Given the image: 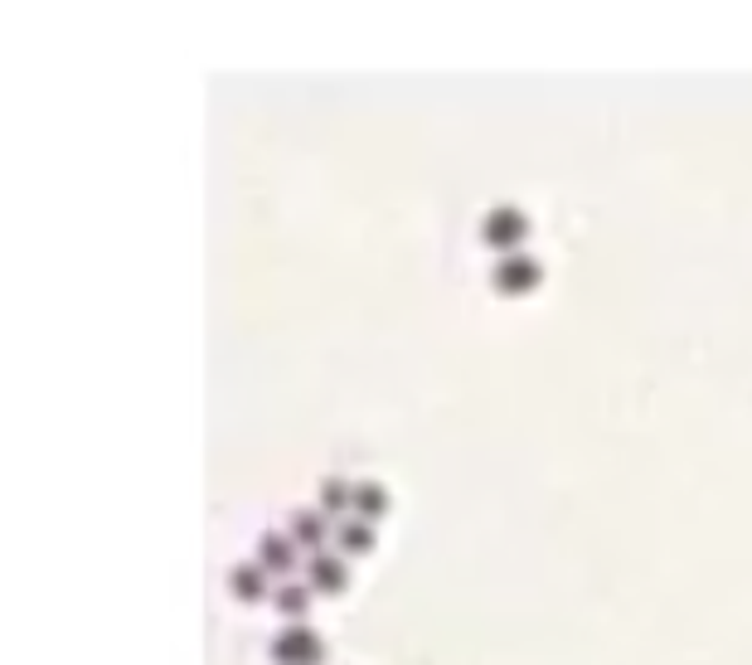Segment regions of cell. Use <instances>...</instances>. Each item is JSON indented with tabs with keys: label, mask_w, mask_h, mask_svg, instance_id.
<instances>
[{
	"label": "cell",
	"mask_w": 752,
	"mask_h": 665,
	"mask_svg": "<svg viewBox=\"0 0 752 665\" xmlns=\"http://www.w3.org/2000/svg\"><path fill=\"white\" fill-rule=\"evenodd\" d=\"M364 549H374V520H336V554H364Z\"/></svg>",
	"instance_id": "ba28073f"
},
{
	"label": "cell",
	"mask_w": 752,
	"mask_h": 665,
	"mask_svg": "<svg viewBox=\"0 0 752 665\" xmlns=\"http://www.w3.org/2000/svg\"><path fill=\"white\" fill-rule=\"evenodd\" d=\"M306 583H311V593H340V587L350 583L346 554H330V549H316V554L306 559Z\"/></svg>",
	"instance_id": "277c9868"
},
{
	"label": "cell",
	"mask_w": 752,
	"mask_h": 665,
	"mask_svg": "<svg viewBox=\"0 0 752 665\" xmlns=\"http://www.w3.org/2000/svg\"><path fill=\"white\" fill-rule=\"evenodd\" d=\"M258 564L267 569V573H291L297 569V540H291V534L282 530V534H262L258 540Z\"/></svg>",
	"instance_id": "5b68a950"
},
{
	"label": "cell",
	"mask_w": 752,
	"mask_h": 665,
	"mask_svg": "<svg viewBox=\"0 0 752 665\" xmlns=\"http://www.w3.org/2000/svg\"><path fill=\"white\" fill-rule=\"evenodd\" d=\"M539 277H544V267H539V258H529L525 248H519V253H501V258L491 263V287L509 291V297L534 291V287H539Z\"/></svg>",
	"instance_id": "7a4b0ae2"
},
{
	"label": "cell",
	"mask_w": 752,
	"mask_h": 665,
	"mask_svg": "<svg viewBox=\"0 0 752 665\" xmlns=\"http://www.w3.org/2000/svg\"><path fill=\"white\" fill-rule=\"evenodd\" d=\"M272 603H277V612H287L291 622H301L306 603H311V583H277Z\"/></svg>",
	"instance_id": "8fae6325"
},
{
	"label": "cell",
	"mask_w": 752,
	"mask_h": 665,
	"mask_svg": "<svg viewBox=\"0 0 752 665\" xmlns=\"http://www.w3.org/2000/svg\"><path fill=\"white\" fill-rule=\"evenodd\" d=\"M228 593L244 597V603H258V597L267 593V569L258 564V559H248V564H234V569H228Z\"/></svg>",
	"instance_id": "9c48e42d"
},
{
	"label": "cell",
	"mask_w": 752,
	"mask_h": 665,
	"mask_svg": "<svg viewBox=\"0 0 752 665\" xmlns=\"http://www.w3.org/2000/svg\"><path fill=\"white\" fill-rule=\"evenodd\" d=\"M525 234H529V219L515 204H495V209H486V219H481V238H486L495 253H519Z\"/></svg>",
	"instance_id": "3957f363"
},
{
	"label": "cell",
	"mask_w": 752,
	"mask_h": 665,
	"mask_svg": "<svg viewBox=\"0 0 752 665\" xmlns=\"http://www.w3.org/2000/svg\"><path fill=\"white\" fill-rule=\"evenodd\" d=\"M316 505L326 510V515H354V481L346 477H326L321 485H316Z\"/></svg>",
	"instance_id": "52a82bcc"
},
{
	"label": "cell",
	"mask_w": 752,
	"mask_h": 665,
	"mask_svg": "<svg viewBox=\"0 0 752 665\" xmlns=\"http://www.w3.org/2000/svg\"><path fill=\"white\" fill-rule=\"evenodd\" d=\"M384 510H389L384 481H374V477H360V481H354V515H360V520H379Z\"/></svg>",
	"instance_id": "30bf717a"
},
{
	"label": "cell",
	"mask_w": 752,
	"mask_h": 665,
	"mask_svg": "<svg viewBox=\"0 0 752 665\" xmlns=\"http://www.w3.org/2000/svg\"><path fill=\"white\" fill-rule=\"evenodd\" d=\"M326 642L321 632H311L306 622H287L282 632L272 636V661L277 665H321Z\"/></svg>",
	"instance_id": "6da1fadb"
},
{
	"label": "cell",
	"mask_w": 752,
	"mask_h": 665,
	"mask_svg": "<svg viewBox=\"0 0 752 665\" xmlns=\"http://www.w3.org/2000/svg\"><path fill=\"white\" fill-rule=\"evenodd\" d=\"M287 534L316 554V549L326 544V534H336V530H330V520H326L321 505H306V510H297V515H291V530H287Z\"/></svg>",
	"instance_id": "8992f818"
}]
</instances>
